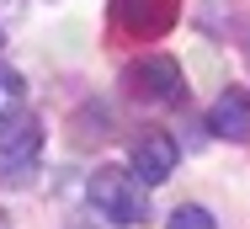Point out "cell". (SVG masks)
<instances>
[{
	"instance_id": "cell-1",
	"label": "cell",
	"mask_w": 250,
	"mask_h": 229,
	"mask_svg": "<svg viewBox=\"0 0 250 229\" xmlns=\"http://www.w3.org/2000/svg\"><path fill=\"white\" fill-rule=\"evenodd\" d=\"M85 192H91V208H96L106 224H117V229H133V224L149 219L144 182H139L128 165H96L91 182H85Z\"/></svg>"
},
{
	"instance_id": "cell-2",
	"label": "cell",
	"mask_w": 250,
	"mask_h": 229,
	"mask_svg": "<svg viewBox=\"0 0 250 229\" xmlns=\"http://www.w3.org/2000/svg\"><path fill=\"white\" fill-rule=\"evenodd\" d=\"M123 91L149 101V107H181L187 101V75L170 53H144L123 69Z\"/></svg>"
},
{
	"instance_id": "cell-3",
	"label": "cell",
	"mask_w": 250,
	"mask_h": 229,
	"mask_svg": "<svg viewBox=\"0 0 250 229\" xmlns=\"http://www.w3.org/2000/svg\"><path fill=\"white\" fill-rule=\"evenodd\" d=\"M38 160H43V117L21 112L11 123H0V182L21 186L38 176Z\"/></svg>"
},
{
	"instance_id": "cell-4",
	"label": "cell",
	"mask_w": 250,
	"mask_h": 229,
	"mask_svg": "<svg viewBox=\"0 0 250 229\" xmlns=\"http://www.w3.org/2000/svg\"><path fill=\"white\" fill-rule=\"evenodd\" d=\"M176 160H181V144L165 134V128H139L128 138V171L144 186H160L176 176Z\"/></svg>"
},
{
	"instance_id": "cell-5",
	"label": "cell",
	"mask_w": 250,
	"mask_h": 229,
	"mask_svg": "<svg viewBox=\"0 0 250 229\" xmlns=\"http://www.w3.org/2000/svg\"><path fill=\"white\" fill-rule=\"evenodd\" d=\"M112 5V22L128 32V38H165L176 22H181V0H106Z\"/></svg>"
},
{
	"instance_id": "cell-6",
	"label": "cell",
	"mask_w": 250,
	"mask_h": 229,
	"mask_svg": "<svg viewBox=\"0 0 250 229\" xmlns=\"http://www.w3.org/2000/svg\"><path fill=\"white\" fill-rule=\"evenodd\" d=\"M208 134L229 138V144H250V91L245 86H224L208 107Z\"/></svg>"
},
{
	"instance_id": "cell-7",
	"label": "cell",
	"mask_w": 250,
	"mask_h": 229,
	"mask_svg": "<svg viewBox=\"0 0 250 229\" xmlns=\"http://www.w3.org/2000/svg\"><path fill=\"white\" fill-rule=\"evenodd\" d=\"M21 101H27V75H21L16 64L0 59V123L21 117Z\"/></svg>"
},
{
	"instance_id": "cell-8",
	"label": "cell",
	"mask_w": 250,
	"mask_h": 229,
	"mask_svg": "<svg viewBox=\"0 0 250 229\" xmlns=\"http://www.w3.org/2000/svg\"><path fill=\"white\" fill-rule=\"evenodd\" d=\"M165 229H218V219H213L202 203H181V208H170Z\"/></svg>"
},
{
	"instance_id": "cell-9",
	"label": "cell",
	"mask_w": 250,
	"mask_h": 229,
	"mask_svg": "<svg viewBox=\"0 0 250 229\" xmlns=\"http://www.w3.org/2000/svg\"><path fill=\"white\" fill-rule=\"evenodd\" d=\"M245 59H250V38H245Z\"/></svg>"
}]
</instances>
